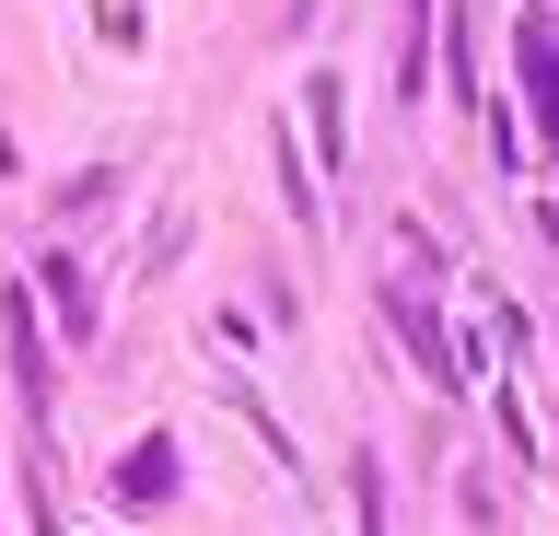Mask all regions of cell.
<instances>
[{"label": "cell", "instance_id": "obj_2", "mask_svg": "<svg viewBox=\"0 0 559 536\" xmlns=\"http://www.w3.org/2000/svg\"><path fill=\"white\" fill-rule=\"evenodd\" d=\"M384 315H396V338H408V361H419V373H431V385H454V350H443V326H431V281L384 291Z\"/></svg>", "mask_w": 559, "mask_h": 536}, {"label": "cell", "instance_id": "obj_3", "mask_svg": "<svg viewBox=\"0 0 559 536\" xmlns=\"http://www.w3.org/2000/svg\"><path fill=\"white\" fill-rule=\"evenodd\" d=\"M117 490H129V501H164V490H175V443H164V431H152L129 466H117Z\"/></svg>", "mask_w": 559, "mask_h": 536}, {"label": "cell", "instance_id": "obj_4", "mask_svg": "<svg viewBox=\"0 0 559 536\" xmlns=\"http://www.w3.org/2000/svg\"><path fill=\"white\" fill-rule=\"evenodd\" d=\"M47 291H59L70 326H94V291H82V269H70V257H47Z\"/></svg>", "mask_w": 559, "mask_h": 536}, {"label": "cell", "instance_id": "obj_1", "mask_svg": "<svg viewBox=\"0 0 559 536\" xmlns=\"http://www.w3.org/2000/svg\"><path fill=\"white\" fill-rule=\"evenodd\" d=\"M513 59H524V94H536V129H548V152H559V24L548 12H524Z\"/></svg>", "mask_w": 559, "mask_h": 536}]
</instances>
